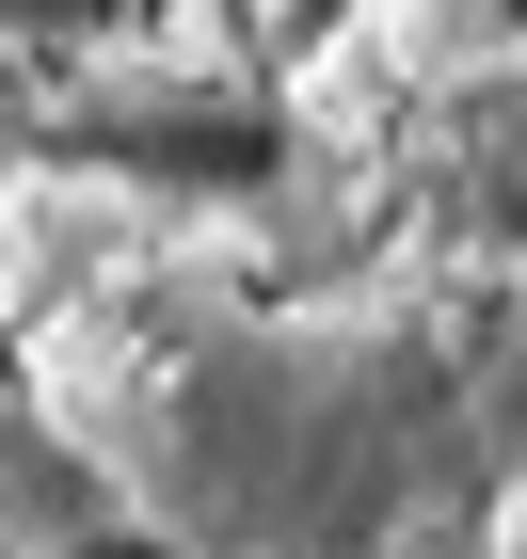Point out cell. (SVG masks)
Segmentation results:
<instances>
[{
  "mask_svg": "<svg viewBox=\"0 0 527 559\" xmlns=\"http://www.w3.org/2000/svg\"><path fill=\"white\" fill-rule=\"evenodd\" d=\"M64 559H192V544H160V527H81Z\"/></svg>",
  "mask_w": 527,
  "mask_h": 559,
  "instance_id": "obj_1",
  "label": "cell"
}]
</instances>
